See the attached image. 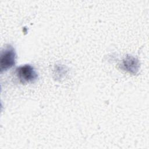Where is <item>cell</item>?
<instances>
[{
    "label": "cell",
    "instance_id": "obj_1",
    "mask_svg": "<svg viewBox=\"0 0 149 149\" xmlns=\"http://www.w3.org/2000/svg\"><path fill=\"white\" fill-rule=\"evenodd\" d=\"M16 57V55L14 48L10 45L6 47L4 50L2 51L1 55V72L7 70L13 66L15 64Z\"/></svg>",
    "mask_w": 149,
    "mask_h": 149
},
{
    "label": "cell",
    "instance_id": "obj_2",
    "mask_svg": "<svg viewBox=\"0 0 149 149\" xmlns=\"http://www.w3.org/2000/svg\"><path fill=\"white\" fill-rule=\"evenodd\" d=\"M16 74L20 81L23 83L33 81L38 77L37 72L30 65L19 66L16 69Z\"/></svg>",
    "mask_w": 149,
    "mask_h": 149
},
{
    "label": "cell",
    "instance_id": "obj_3",
    "mask_svg": "<svg viewBox=\"0 0 149 149\" xmlns=\"http://www.w3.org/2000/svg\"><path fill=\"white\" fill-rule=\"evenodd\" d=\"M123 66L125 67V69L130 72H132V71L136 72L135 71L137 70V61L133 57H127L123 61Z\"/></svg>",
    "mask_w": 149,
    "mask_h": 149
}]
</instances>
